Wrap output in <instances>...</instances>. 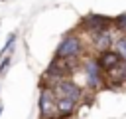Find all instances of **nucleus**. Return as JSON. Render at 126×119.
<instances>
[{"label":"nucleus","mask_w":126,"mask_h":119,"mask_svg":"<svg viewBox=\"0 0 126 119\" xmlns=\"http://www.w3.org/2000/svg\"><path fill=\"white\" fill-rule=\"evenodd\" d=\"M81 54H83V40H81V36L69 32L59 42L57 52H55V58H59V60H77Z\"/></svg>","instance_id":"obj_1"},{"label":"nucleus","mask_w":126,"mask_h":119,"mask_svg":"<svg viewBox=\"0 0 126 119\" xmlns=\"http://www.w3.org/2000/svg\"><path fill=\"white\" fill-rule=\"evenodd\" d=\"M110 26H112V18H106V16H100V14H87L81 20L83 32H89L93 36L110 32Z\"/></svg>","instance_id":"obj_2"},{"label":"nucleus","mask_w":126,"mask_h":119,"mask_svg":"<svg viewBox=\"0 0 126 119\" xmlns=\"http://www.w3.org/2000/svg\"><path fill=\"white\" fill-rule=\"evenodd\" d=\"M37 105H39L41 119H57V97L53 95L49 87H41Z\"/></svg>","instance_id":"obj_3"},{"label":"nucleus","mask_w":126,"mask_h":119,"mask_svg":"<svg viewBox=\"0 0 126 119\" xmlns=\"http://www.w3.org/2000/svg\"><path fill=\"white\" fill-rule=\"evenodd\" d=\"M83 69H85V77H87L89 89H100V87H104V71L96 63V60H93V58L85 60Z\"/></svg>","instance_id":"obj_4"},{"label":"nucleus","mask_w":126,"mask_h":119,"mask_svg":"<svg viewBox=\"0 0 126 119\" xmlns=\"http://www.w3.org/2000/svg\"><path fill=\"white\" fill-rule=\"evenodd\" d=\"M51 91H53V95H55L57 99L65 97V99L79 101V99L83 97V89H81L75 81H71V79H61V81H57V83L51 87Z\"/></svg>","instance_id":"obj_5"},{"label":"nucleus","mask_w":126,"mask_h":119,"mask_svg":"<svg viewBox=\"0 0 126 119\" xmlns=\"http://www.w3.org/2000/svg\"><path fill=\"white\" fill-rule=\"evenodd\" d=\"M122 83H126V61L104 71V87H120Z\"/></svg>","instance_id":"obj_6"},{"label":"nucleus","mask_w":126,"mask_h":119,"mask_svg":"<svg viewBox=\"0 0 126 119\" xmlns=\"http://www.w3.org/2000/svg\"><path fill=\"white\" fill-rule=\"evenodd\" d=\"M120 61H122V60H120V56H118L114 50L100 52V54H98V58H96V63L100 65V69H102V71H108V69L116 67Z\"/></svg>","instance_id":"obj_7"},{"label":"nucleus","mask_w":126,"mask_h":119,"mask_svg":"<svg viewBox=\"0 0 126 119\" xmlns=\"http://www.w3.org/2000/svg\"><path fill=\"white\" fill-rule=\"evenodd\" d=\"M77 111V101L73 99H57V119H69L71 115H75Z\"/></svg>","instance_id":"obj_8"},{"label":"nucleus","mask_w":126,"mask_h":119,"mask_svg":"<svg viewBox=\"0 0 126 119\" xmlns=\"http://www.w3.org/2000/svg\"><path fill=\"white\" fill-rule=\"evenodd\" d=\"M93 44H94V48L98 50V54H100V52H108V50H112V46H114V36H112V32L96 34V36H93Z\"/></svg>","instance_id":"obj_9"},{"label":"nucleus","mask_w":126,"mask_h":119,"mask_svg":"<svg viewBox=\"0 0 126 119\" xmlns=\"http://www.w3.org/2000/svg\"><path fill=\"white\" fill-rule=\"evenodd\" d=\"M112 50L120 56V60H122V61H126V36H120L118 40H114Z\"/></svg>","instance_id":"obj_10"},{"label":"nucleus","mask_w":126,"mask_h":119,"mask_svg":"<svg viewBox=\"0 0 126 119\" xmlns=\"http://www.w3.org/2000/svg\"><path fill=\"white\" fill-rule=\"evenodd\" d=\"M112 26L118 30V32H122V34H126V12H122V14H118L116 18H112Z\"/></svg>","instance_id":"obj_11"},{"label":"nucleus","mask_w":126,"mask_h":119,"mask_svg":"<svg viewBox=\"0 0 126 119\" xmlns=\"http://www.w3.org/2000/svg\"><path fill=\"white\" fill-rule=\"evenodd\" d=\"M10 63H12V58H10V56L2 60V63H0V75H4V73L10 69Z\"/></svg>","instance_id":"obj_12"},{"label":"nucleus","mask_w":126,"mask_h":119,"mask_svg":"<svg viewBox=\"0 0 126 119\" xmlns=\"http://www.w3.org/2000/svg\"><path fill=\"white\" fill-rule=\"evenodd\" d=\"M14 40H16V36H14V34H12V36H8V42H6V46H4L2 50H0V56H4V54H6V52H8L10 48H12V44H14Z\"/></svg>","instance_id":"obj_13"},{"label":"nucleus","mask_w":126,"mask_h":119,"mask_svg":"<svg viewBox=\"0 0 126 119\" xmlns=\"http://www.w3.org/2000/svg\"><path fill=\"white\" fill-rule=\"evenodd\" d=\"M2 109H4V107H2V103H0V115H2Z\"/></svg>","instance_id":"obj_14"}]
</instances>
